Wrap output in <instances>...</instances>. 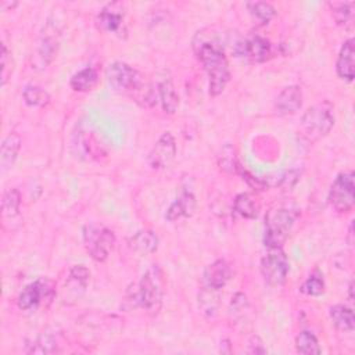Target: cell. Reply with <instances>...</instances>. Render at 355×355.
<instances>
[{"instance_id":"cell-7","label":"cell","mask_w":355,"mask_h":355,"mask_svg":"<svg viewBox=\"0 0 355 355\" xmlns=\"http://www.w3.org/2000/svg\"><path fill=\"white\" fill-rule=\"evenodd\" d=\"M54 297V284L49 279H39L22 288L17 298V305L22 311H31L42 304L49 305Z\"/></svg>"},{"instance_id":"cell-25","label":"cell","mask_w":355,"mask_h":355,"mask_svg":"<svg viewBox=\"0 0 355 355\" xmlns=\"http://www.w3.org/2000/svg\"><path fill=\"white\" fill-rule=\"evenodd\" d=\"M295 349L297 352L305 354V355H318L322 351L316 336L311 330H302L297 334Z\"/></svg>"},{"instance_id":"cell-35","label":"cell","mask_w":355,"mask_h":355,"mask_svg":"<svg viewBox=\"0 0 355 355\" xmlns=\"http://www.w3.org/2000/svg\"><path fill=\"white\" fill-rule=\"evenodd\" d=\"M348 290H349V298L352 300V290H354V280L349 282V286H348Z\"/></svg>"},{"instance_id":"cell-16","label":"cell","mask_w":355,"mask_h":355,"mask_svg":"<svg viewBox=\"0 0 355 355\" xmlns=\"http://www.w3.org/2000/svg\"><path fill=\"white\" fill-rule=\"evenodd\" d=\"M354 39L349 37L347 39L338 53L337 61H336V72L338 75L340 79L347 80V82H352L354 80Z\"/></svg>"},{"instance_id":"cell-17","label":"cell","mask_w":355,"mask_h":355,"mask_svg":"<svg viewBox=\"0 0 355 355\" xmlns=\"http://www.w3.org/2000/svg\"><path fill=\"white\" fill-rule=\"evenodd\" d=\"M123 11L122 3H108L97 17L98 26L107 32H118L123 24Z\"/></svg>"},{"instance_id":"cell-24","label":"cell","mask_w":355,"mask_h":355,"mask_svg":"<svg viewBox=\"0 0 355 355\" xmlns=\"http://www.w3.org/2000/svg\"><path fill=\"white\" fill-rule=\"evenodd\" d=\"M21 148V139L17 133H10L1 143V150H0V162L3 169L10 168L19 153Z\"/></svg>"},{"instance_id":"cell-34","label":"cell","mask_w":355,"mask_h":355,"mask_svg":"<svg viewBox=\"0 0 355 355\" xmlns=\"http://www.w3.org/2000/svg\"><path fill=\"white\" fill-rule=\"evenodd\" d=\"M248 345H250V347H248L247 352H250V354H265V352H266V348L263 347L261 338L257 337V336L251 338V341H250Z\"/></svg>"},{"instance_id":"cell-20","label":"cell","mask_w":355,"mask_h":355,"mask_svg":"<svg viewBox=\"0 0 355 355\" xmlns=\"http://www.w3.org/2000/svg\"><path fill=\"white\" fill-rule=\"evenodd\" d=\"M157 94H158V98H159L164 112L175 114L178 104H179V96H178L175 85L169 76H164L159 79V82L157 85Z\"/></svg>"},{"instance_id":"cell-9","label":"cell","mask_w":355,"mask_h":355,"mask_svg":"<svg viewBox=\"0 0 355 355\" xmlns=\"http://www.w3.org/2000/svg\"><path fill=\"white\" fill-rule=\"evenodd\" d=\"M58 44H60L58 29L54 25L47 24L37 40L36 50L32 55V68L44 69L55 57Z\"/></svg>"},{"instance_id":"cell-5","label":"cell","mask_w":355,"mask_h":355,"mask_svg":"<svg viewBox=\"0 0 355 355\" xmlns=\"http://www.w3.org/2000/svg\"><path fill=\"white\" fill-rule=\"evenodd\" d=\"M83 245L89 255L97 261L104 262L115 245V234L112 230L104 226H85L83 233Z\"/></svg>"},{"instance_id":"cell-33","label":"cell","mask_w":355,"mask_h":355,"mask_svg":"<svg viewBox=\"0 0 355 355\" xmlns=\"http://www.w3.org/2000/svg\"><path fill=\"white\" fill-rule=\"evenodd\" d=\"M11 51L7 44H1V85H6L8 76L11 75Z\"/></svg>"},{"instance_id":"cell-23","label":"cell","mask_w":355,"mask_h":355,"mask_svg":"<svg viewBox=\"0 0 355 355\" xmlns=\"http://www.w3.org/2000/svg\"><path fill=\"white\" fill-rule=\"evenodd\" d=\"M98 80V73L94 68L86 67L78 72H75L69 80V86L73 92H89L92 90Z\"/></svg>"},{"instance_id":"cell-3","label":"cell","mask_w":355,"mask_h":355,"mask_svg":"<svg viewBox=\"0 0 355 355\" xmlns=\"http://www.w3.org/2000/svg\"><path fill=\"white\" fill-rule=\"evenodd\" d=\"M297 216L298 212L287 207L270 209L265 215V245L268 248H282L283 243L286 241L288 233L291 232L297 220Z\"/></svg>"},{"instance_id":"cell-4","label":"cell","mask_w":355,"mask_h":355,"mask_svg":"<svg viewBox=\"0 0 355 355\" xmlns=\"http://www.w3.org/2000/svg\"><path fill=\"white\" fill-rule=\"evenodd\" d=\"M334 112L333 105L329 101H322L305 111L301 118V132L302 136L313 143L324 137L334 126Z\"/></svg>"},{"instance_id":"cell-11","label":"cell","mask_w":355,"mask_h":355,"mask_svg":"<svg viewBox=\"0 0 355 355\" xmlns=\"http://www.w3.org/2000/svg\"><path fill=\"white\" fill-rule=\"evenodd\" d=\"M143 73L122 61H114L107 68V79L110 85L121 93L130 94Z\"/></svg>"},{"instance_id":"cell-21","label":"cell","mask_w":355,"mask_h":355,"mask_svg":"<svg viewBox=\"0 0 355 355\" xmlns=\"http://www.w3.org/2000/svg\"><path fill=\"white\" fill-rule=\"evenodd\" d=\"M329 315H330L331 323L337 330L345 331V333H349L354 330L355 316H354V311L349 306L341 305V304L333 305L329 309Z\"/></svg>"},{"instance_id":"cell-31","label":"cell","mask_w":355,"mask_h":355,"mask_svg":"<svg viewBox=\"0 0 355 355\" xmlns=\"http://www.w3.org/2000/svg\"><path fill=\"white\" fill-rule=\"evenodd\" d=\"M331 15L334 18V21L338 25H347L352 21L354 17V3H337L333 4V11Z\"/></svg>"},{"instance_id":"cell-18","label":"cell","mask_w":355,"mask_h":355,"mask_svg":"<svg viewBox=\"0 0 355 355\" xmlns=\"http://www.w3.org/2000/svg\"><path fill=\"white\" fill-rule=\"evenodd\" d=\"M196 209V197L191 191H182V194L168 207L165 218L169 222L179 220L182 218H189Z\"/></svg>"},{"instance_id":"cell-8","label":"cell","mask_w":355,"mask_h":355,"mask_svg":"<svg viewBox=\"0 0 355 355\" xmlns=\"http://www.w3.org/2000/svg\"><path fill=\"white\" fill-rule=\"evenodd\" d=\"M261 275L266 284L272 287L282 286L288 275V259L282 248H269V252L261 259Z\"/></svg>"},{"instance_id":"cell-29","label":"cell","mask_w":355,"mask_h":355,"mask_svg":"<svg viewBox=\"0 0 355 355\" xmlns=\"http://www.w3.org/2000/svg\"><path fill=\"white\" fill-rule=\"evenodd\" d=\"M58 351V344L54 336L49 333H43L36 337V340L31 344V348L26 349L29 354H54Z\"/></svg>"},{"instance_id":"cell-2","label":"cell","mask_w":355,"mask_h":355,"mask_svg":"<svg viewBox=\"0 0 355 355\" xmlns=\"http://www.w3.org/2000/svg\"><path fill=\"white\" fill-rule=\"evenodd\" d=\"M164 298V273L159 266L153 265L140 279L133 291H128L130 306H141L150 313H157L161 309Z\"/></svg>"},{"instance_id":"cell-15","label":"cell","mask_w":355,"mask_h":355,"mask_svg":"<svg viewBox=\"0 0 355 355\" xmlns=\"http://www.w3.org/2000/svg\"><path fill=\"white\" fill-rule=\"evenodd\" d=\"M302 105V90L297 85L284 87L275 100V110L279 115H290Z\"/></svg>"},{"instance_id":"cell-13","label":"cell","mask_w":355,"mask_h":355,"mask_svg":"<svg viewBox=\"0 0 355 355\" xmlns=\"http://www.w3.org/2000/svg\"><path fill=\"white\" fill-rule=\"evenodd\" d=\"M176 157V141L175 137L165 132L162 133L148 154V164L153 169H166L171 166Z\"/></svg>"},{"instance_id":"cell-1","label":"cell","mask_w":355,"mask_h":355,"mask_svg":"<svg viewBox=\"0 0 355 355\" xmlns=\"http://www.w3.org/2000/svg\"><path fill=\"white\" fill-rule=\"evenodd\" d=\"M193 49L208 75L209 94H220L230 80L229 61L220 43L211 37V33L201 31L193 40Z\"/></svg>"},{"instance_id":"cell-19","label":"cell","mask_w":355,"mask_h":355,"mask_svg":"<svg viewBox=\"0 0 355 355\" xmlns=\"http://www.w3.org/2000/svg\"><path fill=\"white\" fill-rule=\"evenodd\" d=\"M128 245L133 252L139 255H148L157 251L158 237L153 230H139L129 239Z\"/></svg>"},{"instance_id":"cell-10","label":"cell","mask_w":355,"mask_h":355,"mask_svg":"<svg viewBox=\"0 0 355 355\" xmlns=\"http://www.w3.org/2000/svg\"><path fill=\"white\" fill-rule=\"evenodd\" d=\"M272 43L262 36H250L234 44V54L251 62H265L273 57Z\"/></svg>"},{"instance_id":"cell-14","label":"cell","mask_w":355,"mask_h":355,"mask_svg":"<svg viewBox=\"0 0 355 355\" xmlns=\"http://www.w3.org/2000/svg\"><path fill=\"white\" fill-rule=\"evenodd\" d=\"M232 277V266L226 259H216L202 272V287L219 291Z\"/></svg>"},{"instance_id":"cell-22","label":"cell","mask_w":355,"mask_h":355,"mask_svg":"<svg viewBox=\"0 0 355 355\" xmlns=\"http://www.w3.org/2000/svg\"><path fill=\"white\" fill-rule=\"evenodd\" d=\"M233 209L236 214H239L241 218L245 219H254L258 216L261 204L255 196L251 193H240L236 196L233 201Z\"/></svg>"},{"instance_id":"cell-12","label":"cell","mask_w":355,"mask_h":355,"mask_svg":"<svg viewBox=\"0 0 355 355\" xmlns=\"http://www.w3.org/2000/svg\"><path fill=\"white\" fill-rule=\"evenodd\" d=\"M90 282V272L85 265H73L69 269L67 282L62 290V301L64 304L72 305L78 302L85 294L87 284Z\"/></svg>"},{"instance_id":"cell-28","label":"cell","mask_w":355,"mask_h":355,"mask_svg":"<svg viewBox=\"0 0 355 355\" xmlns=\"http://www.w3.org/2000/svg\"><path fill=\"white\" fill-rule=\"evenodd\" d=\"M21 209V194L17 189H10L4 193L3 201H1V214L3 218H14L19 215Z\"/></svg>"},{"instance_id":"cell-27","label":"cell","mask_w":355,"mask_h":355,"mask_svg":"<svg viewBox=\"0 0 355 355\" xmlns=\"http://www.w3.org/2000/svg\"><path fill=\"white\" fill-rule=\"evenodd\" d=\"M22 97L32 107H44L50 103V94L37 85H26L22 90Z\"/></svg>"},{"instance_id":"cell-30","label":"cell","mask_w":355,"mask_h":355,"mask_svg":"<svg viewBox=\"0 0 355 355\" xmlns=\"http://www.w3.org/2000/svg\"><path fill=\"white\" fill-rule=\"evenodd\" d=\"M218 291L209 290L202 287V291L198 297V305L201 308V311L209 316L215 315L218 311V297H216Z\"/></svg>"},{"instance_id":"cell-26","label":"cell","mask_w":355,"mask_h":355,"mask_svg":"<svg viewBox=\"0 0 355 355\" xmlns=\"http://www.w3.org/2000/svg\"><path fill=\"white\" fill-rule=\"evenodd\" d=\"M250 15L258 24H268L276 14L275 7L266 1H250L245 4Z\"/></svg>"},{"instance_id":"cell-32","label":"cell","mask_w":355,"mask_h":355,"mask_svg":"<svg viewBox=\"0 0 355 355\" xmlns=\"http://www.w3.org/2000/svg\"><path fill=\"white\" fill-rule=\"evenodd\" d=\"M301 291L306 295L318 297L324 291V280L319 275H311L301 286Z\"/></svg>"},{"instance_id":"cell-6","label":"cell","mask_w":355,"mask_h":355,"mask_svg":"<svg viewBox=\"0 0 355 355\" xmlns=\"http://www.w3.org/2000/svg\"><path fill=\"white\" fill-rule=\"evenodd\" d=\"M327 200L330 207L338 214H345L352 209L355 204V183L352 171L341 172L336 176L330 186Z\"/></svg>"}]
</instances>
